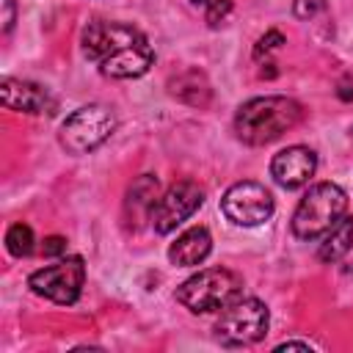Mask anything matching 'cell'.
I'll use <instances>...</instances> for the list:
<instances>
[{"instance_id":"obj_10","label":"cell","mask_w":353,"mask_h":353,"mask_svg":"<svg viewBox=\"0 0 353 353\" xmlns=\"http://www.w3.org/2000/svg\"><path fill=\"white\" fill-rule=\"evenodd\" d=\"M0 97H3V105L8 110H19V113H33V116H41L44 113V116H52L58 110L55 97L44 85L30 83V80L3 77Z\"/></svg>"},{"instance_id":"obj_21","label":"cell","mask_w":353,"mask_h":353,"mask_svg":"<svg viewBox=\"0 0 353 353\" xmlns=\"http://www.w3.org/2000/svg\"><path fill=\"white\" fill-rule=\"evenodd\" d=\"M281 350H312V345H309V342L290 339V342H279V345H276V353H281Z\"/></svg>"},{"instance_id":"obj_2","label":"cell","mask_w":353,"mask_h":353,"mask_svg":"<svg viewBox=\"0 0 353 353\" xmlns=\"http://www.w3.org/2000/svg\"><path fill=\"white\" fill-rule=\"evenodd\" d=\"M303 119V108L290 97H254L234 113V132L248 146H265L281 138Z\"/></svg>"},{"instance_id":"obj_20","label":"cell","mask_w":353,"mask_h":353,"mask_svg":"<svg viewBox=\"0 0 353 353\" xmlns=\"http://www.w3.org/2000/svg\"><path fill=\"white\" fill-rule=\"evenodd\" d=\"M14 28V0H3V30L8 33Z\"/></svg>"},{"instance_id":"obj_5","label":"cell","mask_w":353,"mask_h":353,"mask_svg":"<svg viewBox=\"0 0 353 353\" xmlns=\"http://www.w3.org/2000/svg\"><path fill=\"white\" fill-rule=\"evenodd\" d=\"M116 130V116L105 105H83L61 124L58 141L69 154H85L102 146Z\"/></svg>"},{"instance_id":"obj_12","label":"cell","mask_w":353,"mask_h":353,"mask_svg":"<svg viewBox=\"0 0 353 353\" xmlns=\"http://www.w3.org/2000/svg\"><path fill=\"white\" fill-rule=\"evenodd\" d=\"M212 251V237L204 226H190L188 232H182L171 248H168V259L174 265H182V268H193V265H201Z\"/></svg>"},{"instance_id":"obj_9","label":"cell","mask_w":353,"mask_h":353,"mask_svg":"<svg viewBox=\"0 0 353 353\" xmlns=\"http://www.w3.org/2000/svg\"><path fill=\"white\" fill-rule=\"evenodd\" d=\"M273 196L259 182H234L223 199L221 210L223 215L237 226H259L273 215Z\"/></svg>"},{"instance_id":"obj_15","label":"cell","mask_w":353,"mask_h":353,"mask_svg":"<svg viewBox=\"0 0 353 353\" xmlns=\"http://www.w3.org/2000/svg\"><path fill=\"white\" fill-rule=\"evenodd\" d=\"M33 243H36V237H33V229L28 226V223H14L8 232H6V248H8V254L11 256H28L30 251H33Z\"/></svg>"},{"instance_id":"obj_11","label":"cell","mask_w":353,"mask_h":353,"mask_svg":"<svg viewBox=\"0 0 353 353\" xmlns=\"http://www.w3.org/2000/svg\"><path fill=\"white\" fill-rule=\"evenodd\" d=\"M314 171H317V154L309 146H301V143L281 149L270 163L273 179L287 190H295V188L306 185L314 176Z\"/></svg>"},{"instance_id":"obj_7","label":"cell","mask_w":353,"mask_h":353,"mask_svg":"<svg viewBox=\"0 0 353 353\" xmlns=\"http://www.w3.org/2000/svg\"><path fill=\"white\" fill-rule=\"evenodd\" d=\"M83 281H85V265L80 256H69L55 265H47L41 270L30 273V279H28V284L36 295H41L52 303H61V306H69L80 298Z\"/></svg>"},{"instance_id":"obj_13","label":"cell","mask_w":353,"mask_h":353,"mask_svg":"<svg viewBox=\"0 0 353 353\" xmlns=\"http://www.w3.org/2000/svg\"><path fill=\"white\" fill-rule=\"evenodd\" d=\"M168 91L176 99H182L188 105H199V108H204L210 102V97H212V88H210L207 77L199 69H185L182 74L171 77L168 80Z\"/></svg>"},{"instance_id":"obj_18","label":"cell","mask_w":353,"mask_h":353,"mask_svg":"<svg viewBox=\"0 0 353 353\" xmlns=\"http://www.w3.org/2000/svg\"><path fill=\"white\" fill-rule=\"evenodd\" d=\"M323 8H325V0H295V3H292V14H295L298 19H312V17H317Z\"/></svg>"},{"instance_id":"obj_17","label":"cell","mask_w":353,"mask_h":353,"mask_svg":"<svg viewBox=\"0 0 353 353\" xmlns=\"http://www.w3.org/2000/svg\"><path fill=\"white\" fill-rule=\"evenodd\" d=\"M229 11H232V0H210L204 6V19H207V25L215 28L229 17Z\"/></svg>"},{"instance_id":"obj_16","label":"cell","mask_w":353,"mask_h":353,"mask_svg":"<svg viewBox=\"0 0 353 353\" xmlns=\"http://www.w3.org/2000/svg\"><path fill=\"white\" fill-rule=\"evenodd\" d=\"M281 44H284V36H281L279 30H268V33L256 41V47H254V58L262 61V58H268L273 50H279Z\"/></svg>"},{"instance_id":"obj_8","label":"cell","mask_w":353,"mask_h":353,"mask_svg":"<svg viewBox=\"0 0 353 353\" xmlns=\"http://www.w3.org/2000/svg\"><path fill=\"white\" fill-rule=\"evenodd\" d=\"M201 204H204V190L196 182H190V179L176 182L163 196H157V201L152 204V210H149L152 229L157 234H168L182 221H188Z\"/></svg>"},{"instance_id":"obj_1","label":"cell","mask_w":353,"mask_h":353,"mask_svg":"<svg viewBox=\"0 0 353 353\" xmlns=\"http://www.w3.org/2000/svg\"><path fill=\"white\" fill-rule=\"evenodd\" d=\"M83 55L99 66L102 74L116 80L141 77L149 72L154 52L149 39L124 22H108V19H91L83 28L80 36Z\"/></svg>"},{"instance_id":"obj_3","label":"cell","mask_w":353,"mask_h":353,"mask_svg":"<svg viewBox=\"0 0 353 353\" xmlns=\"http://www.w3.org/2000/svg\"><path fill=\"white\" fill-rule=\"evenodd\" d=\"M243 298V279L226 268H204L176 287V301L193 314L223 312Z\"/></svg>"},{"instance_id":"obj_19","label":"cell","mask_w":353,"mask_h":353,"mask_svg":"<svg viewBox=\"0 0 353 353\" xmlns=\"http://www.w3.org/2000/svg\"><path fill=\"white\" fill-rule=\"evenodd\" d=\"M63 251H66V240H63V237L52 234V237L44 240V256H58V254H63Z\"/></svg>"},{"instance_id":"obj_6","label":"cell","mask_w":353,"mask_h":353,"mask_svg":"<svg viewBox=\"0 0 353 353\" xmlns=\"http://www.w3.org/2000/svg\"><path fill=\"white\" fill-rule=\"evenodd\" d=\"M268 323H270V314L262 301L237 298L232 306L223 309L215 325V336L226 347H245V345L259 342L268 334Z\"/></svg>"},{"instance_id":"obj_22","label":"cell","mask_w":353,"mask_h":353,"mask_svg":"<svg viewBox=\"0 0 353 353\" xmlns=\"http://www.w3.org/2000/svg\"><path fill=\"white\" fill-rule=\"evenodd\" d=\"M190 3H193V6H201V8H204V6L210 3V0H190Z\"/></svg>"},{"instance_id":"obj_14","label":"cell","mask_w":353,"mask_h":353,"mask_svg":"<svg viewBox=\"0 0 353 353\" xmlns=\"http://www.w3.org/2000/svg\"><path fill=\"white\" fill-rule=\"evenodd\" d=\"M353 245V218L350 215H342L325 234H323V243L317 248V256L323 262H336L342 259Z\"/></svg>"},{"instance_id":"obj_4","label":"cell","mask_w":353,"mask_h":353,"mask_svg":"<svg viewBox=\"0 0 353 353\" xmlns=\"http://www.w3.org/2000/svg\"><path fill=\"white\" fill-rule=\"evenodd\" d=\"M347 210V193L334 182L312 185L292 212V234L298 240L323 237Z\"/></svg>"}]
</instances>
